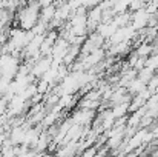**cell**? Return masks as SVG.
I'll return each instance as SVG.
<instances>
[{
  "label": "cell",
  "mask_w": 158,
  "mask_h": 157,
  "mask_svg": "<svg viewBox=\"0 0 158 157\" xmlns=\"http://www.w3.org/2000/svg\"><path fill=\"white\" fill-rule=\"evenodd\" d=\"M51 62H52L51 57H46V59H42V60L35 62L34 66H32L31 74H32L34 77H42L46 71H49V68H51Z\"/></svg>",
  "instance_id": "6da1fadb"
}]
</instances>
